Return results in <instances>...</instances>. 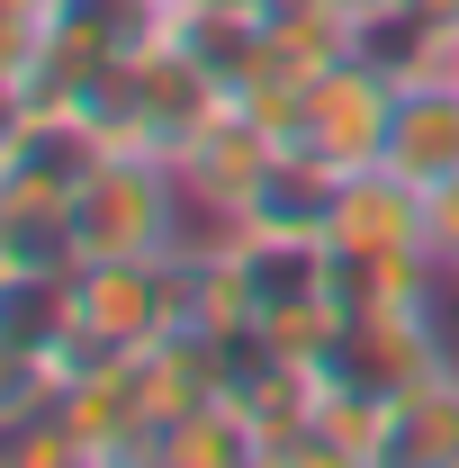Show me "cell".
I'll use <instances>...</instances> for the list:
<instances>
[{
  "label": "cell",
  "mask_w": 459,
  "mask_h": 468,
  "mask_svg": "<svg viewBox=\"0 0 459 468\" xmlns=\"http://www.w3.org/2000/svg\"><path fill=\"white\" fill-rule=\"evenodd\" d=\"M198 207L172 154H100L72 189V261H154L198 243Z\"/></svg>",
  "instance_id": "obj_1"
},
{
  "label": "cell",
  "mask_w": 459,
  "mask_h": 468,
  "mask_svg": "<svg viewBox=\"0 0 459 468\" xmlns=\"http://www.w3.org/2000/svg\"><path fill=\"white\" fill-rule=\"evenodd\" d=\"M172 324H189L180 252H154V261H72V280H63V343L72 351H154Z\"/></svg>",
  "instance_id": "obj_2"
},
{
  "label": "cell",
  "mask_w": 459,
  "mask_h": 468,
  "mask_svg": "<svg viewBox=\"0 0 459 468\" xmlns=\"http://www.w3.org/2000/svg\"><path fill=\"white\" fill-rule=\"evenodd\" d=\"M397 63L379 46H351L343 63H325L306 90H297V154H315L325 172H369L388 163V126H397Z\"/></svg>",
  "instance_id": "obj_3"
},
{
  "label": "cell",
  "mask_w": 459,
  "mask_h": 468,
  "mask_svg": "<svg viewBox=\"0 0 459 468\" xmlns=\"http://www.w3.org/2000/svg\"><path fill=\"white\" fill-rule=\"evenodd\" d=\"M280 154H288L280 126L252 117L243 100H226V109L172 154V163H180V189H189V207H198V226H208V234H234V226H243V207L262 198V180L280 172Z\"/></svg>",
  "instance_id": "obj_4"
},
{
  "label": "cell",
  "mask_w": 459,
  "mask_h": 468,
  "mask_svg": "<svg viewBox=\"0 0 459 468\" xmlns=\"http://www.w3.org/2000/svg\"><path fill=\"white\" fill-rule=\"evenodd\" d=\"M325 243H334V261H351V252H432L423 243V180H405L397 163L343 172Z\"/></svg>",
  "instance_id": "obj_5"
},
{
  "label": "cell",
  "mask_w": 459,
  "mask_h": 468,
  "mask_svg": "<svg viewBox=\"0 0 459 468\" xmlns=\"http://www.w3.org/2000/svg\"><path fill=\"white\" fill-rule=\"evenodd\" d=\"M388 163L405 180H423V189L459 172V90L451 81H405L397 126H388Z\"/></svg>",
  "instance_id": "obj_6"
},
{
  "label": "cell",
  "mask_w": 459,
  "mask_h": 468,
  "mask_svg": "<svg viewBox=\"0 0 459 468\" xmlns=\"http://www.w3.org/2000/svg\"><path fill=\"white\" fill-rule=\"evenodd\" d=\"M388 460H414V468H451V460H459V360L423 369V378L397 397Z\"/></svg>",
  "instance_id": "obj_7"
},
{
  "label": "cell",
  "mask_w": 459,
  "mask_h": 468,
  "mask_svg": "<svg viewBox=\"0 0 459 468\" xmlns=\"http://www.w3.org/2000/svg\"><path fill=\"white\" fill-rule=\"evenodd\" d=\"M423 243H432L442 271H459V172L423 189Z\"/></svg>",
  "instance_id": "obj_8"
},
{
  "label": "cell",
  "mask_w": 459,
  "mask_h": 468,
  "mask_svg": "<svg viewBox=\"0 0 459 468\" xmlns=\"http://www.w3.org/2000/svg\"><path fill=\"white\" fill-rule=\"evenodd\" d=\"M252 18H288V9H315V0H243Z\"/></svg>",
  "instance_id": "obj_9"
}]
</instances>
